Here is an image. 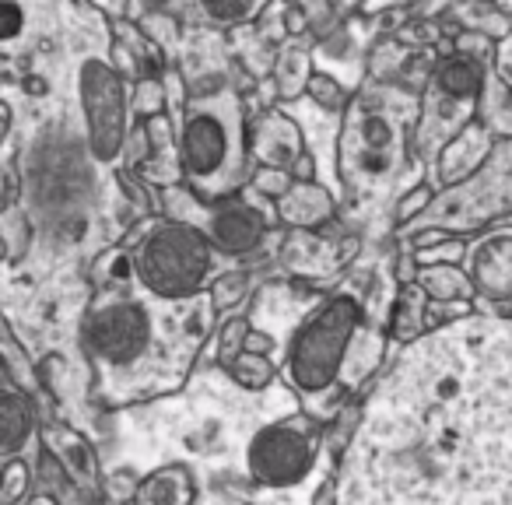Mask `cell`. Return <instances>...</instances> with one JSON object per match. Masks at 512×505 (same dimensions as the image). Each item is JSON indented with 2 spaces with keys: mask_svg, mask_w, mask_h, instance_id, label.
I'll list each match as a JSON object with an SVG mask.
<instances>
[{
  "mask_svg": "<svg viewBox=\"0 0 512 505\" xmlns=\"http://www.w3.org/2000/svg\"><path fill=\"white\" fill-rule=\"evenodd\" d=\"M341 505H512V323L411 341L337 456Z\"/></svg>",
  "mask_w": 512,
  "mask_h": 505,
  "instance_id": "1",
  "label": "cell"
},
{
  "mask_svg": "<svg viewBox=\"0 0 512 505\" xmlns=\"http://www.w3.org/2000/svg\"><path fill=\"white\" fill-rule=\"evenodd\" d=\"M421 99L393 85H365L341 113L334 169L351 204H379L411 165V137Z\"/></svg>",
  "mask_w": 512,
  "mask_h": 505,
  "instance_id": "2",
  "label": "cell"
},
{
  "mask_svg": "<svg viewBox=\"0 0 512 505\" xmlns=\"http://www.w3.org/2000/svg\"><path fill=\"white\" fill-rule=\"evenodd\" d=\"M169 302L141 295H113L81 316V351L99 372L109 404H130L155 393V369L162 365V316Z\"/></svg>",
  "mask_w": 512,
  "mask_h": 505,
  "instance_id": "3",
  "label": "cell"
},
{
  "mask_svg": "<svg viewBox=\"0 0 512 505\" xmlns=\"http://www.w3.org/2000/svg\"><path fill=\"white\" fill-rule=\"evenodd\" d=\"M179 169L193 200L218 204L246 179V109L232 85L183 102L176 130Z\"/></svg>",
  "mask_w": 512,
  "mask_h": 505,
  "instance_id": "4",
  "label": "cell"
},
{
  "mask_svg": "<svg viewBox=\"0 0 512 505\" xmlns=\"http://www.w3.org/2000/svg\"><path fill=\"white\" fill-rule=\"evenodd\" d=\"M362 316L365 309L355 292H334L299 323L285 351V376L306 400L341 383Z\"/></svg>",
  "mask_w": 512,
  "mask_h": 505,
  "instance_id": "5",
  "label": "cell"
},
{
  "mask_svg": "<svg viewBox=\"0 0 512 505\" xmlns=\"http://www.w3.org/2000/svg\"><path fill=\"white\" fill-rule=\"evenodd\" d=\"M214 242L204 225L186 218H169L155 225L134 253V278L141 292L158 302H183L200 299L214 278Z\"/></svg>",
  "mask_w": 512,
  "mask_h": 505,
  "instance_id": "6",
  "label": "cell"
},
{
  "mask_svg": "<svg viewBox=\"0 0 512 505\" xmlns=\"http://www.w3.org/2000/svg\"><path fill=\"white\" fill-rule=\"evenodd\" d=\"M488 92V71L470 53H453L435 64L425 92H421L418 123H414L411 151L421 162H435L439 151L481 113Z\"/></svg>",
  "mask_w": 512,
  "mask_h": 505,
  "instance_id": "7",
  "label": "cell"
},
{
  "mask_svg": "<svg viewBox=\"0 0 512 505\" xmlns=\"http://www.w3.org/2000/svg\"><path fill=\"white\" fill-rule=\"evenodd\" d=\"M78 106L85 120V144L95 162L113 165L127 155L134 137L130 130V95L127 81L109 60L81 57L78 64Z\"/></svg>",
  "mask_w": 512,
  "mask_h": 505,
  "instance_id": "8",
  "label": "cell"
},
{
  "mask_svg": "<svg viewBox=\"0 0 512 505\" xmlns=\"http://www.w3.org/2000/svg\"><path fill=\"white\" fill-rule=\"evenodd\" d=\"M320 439L323 435L313 414H292L285 421H271L249 439V477L264 488H292L316 467Z\"/></svg>",
  "mask_w": 512,
  "mask_h": 505,
  "instance_id": "9",
  "label": "cell"
},
{
  "mask_svg": "<svg viewBox=\"0 0 512 505\" xmlns=\"http://www.w3.org/2000/svg\"><path fill=\"white\" fill-rule=\"evenodd\" d=\"M204 232L211 235L214 249L225 257H246L260 242L267 239V218L253 207V193L249 197H225L218 204H207Z\"/></svg>",
  "mask_w": 512,
  "mask_h": 505,
  "instance_id": "10",
  "label": "cell"
},
{
  "mask_svg": "<svg viewBox=\"0 0 512 505\" xmlns=\"http://www.w3.org/2000/svg\"><path fill=\"white\" fill-rule=\"evenodd\" d=\"M467 274L488 302H512V228L484 232L467 249Z\"/></svg>",
  "mask_w": 512,
  "mask_h": 505,
  "instance_id": "11",
  "label": "cell"
},
{
  "mask_svg": "<svg viewBox=\"0 0 512 505\" xmlns=\"http://www.w3.org/2000/svg\"><path fill=\"white\" fill-rule=\"evenodd\" d=\"M491 151H495V130L484 120H474L439 151L435 158V176H439V186L446 190H456V186H467L477 172L488 165Z\"/></svg>",
  "mask_w": 512,
  "mask_h": 505,
  "instance_id": "12",
  "label": "cell"
},
{
  "mask_svg": "<svg viewBox=\"0 0 512 505\" xmlns=\"http://www.w3.org/2000/svg\"><path fill=\"white\" fill-rule=\"evenodd\" d=\"M249 151L267 169H292L306 155V137H302V127L292 116L281 113V109H271L249 130Z\"/></svg>",
  "mask_w": 512,
  "mask_h": 505,
  "instance_id": "13",
  "label": "cell"
},
{
  "mask_svg": "<svg viewBox=\"0 0 512 505\" xmlns=\"http://www.w3.org/2000/svg\"><path fill=\"white\" fill-rule=\"evenodd\" d=\"M43 442H46V449L57 456V463H64L67 477H71V481L78 484L92 502H99L102 498V477H99V460H95L92 442L67 425H46Z\"/></svg>",
  "mask_w": 512,
  "mask_h": 505,
  "instance_id": "14",
  "label": "cell"
},
{
  "mask_svg": "<svg viewBox=\"0 0 512 505\" xmlns=\"http://www.w3.org/2000/svg\"><path fill=\"white\" fill-rule=\"evenodd\" d=\"M274 214H278L281 225L295 228V232H313V228H323L327 221H334L337 200L320 183H295L285 197L274 200Z\"/></svg>",
  "mask_w": 512,
  "mask_h": 505,
  "instance_id": "15",
  "label": "cell"
},
{
  "mask_svg": "<svg viewBox=\"0 0 512 505\" xmlns=\"http://www.w3.org/2000/svg\"><path fill=\"white\" fill-rule=\"evenodd\" d=\"M0 453L4 456H18L29 439L36 435V411H32L29 397L15 386V376L4 379V393H0Z\"/></svg>",
  "mask_w": 512,
  "mask_h": 505,
  "instance_id": "16",
  "label": "cell"
},
{
  "mask_svg": "<svg viewBox=\"0 0 512 505\" xmlns=\"http://www.w3.org/2000/svg\"><path fill=\"white\" fill-rule=\"evenodd\" d=\"M418 292L425 295L428 302H439V306H456V302H474L477 288L470 281L467 267L460 264H432L421 267L418 278H414Z\"/></svg>",
  "mask_w": 512,
  "mask_h": 505,
  "instance_id": "17",
  "label": "cell"
},
{
  "mask_svg": "<svg viewBox=\"0 0 512 505\" xmlns=\"http://www.w3.org/2000/svg\"><path fill=\"white\" fill-rule=\"evenodd\" d=\"M197 498V484H193L186 467H162L141 481L134 495V505H193Z\"/></svg>",
  "mask_w": 512,
  "mask_h": 505,
  "instance_id": "18",
  "label": "cell"
},
{
  "mask_svg": "<svg viewBox=\"0 0 512 505\" xmlns=\"http://www.w3.org/2000/svg\"><path fill=\"white\" fill-rule=\"evenodd\" d=\"M316 67L313 57L306 50H285L274 64V85H278V99L295 102L299 95L309 92V81H313Z\"/></svg>",
  "mask_w": 512,
  "mask_h": 505,
  "instance_id": "19",
  "label": "cell"
},
{
  "mask_svg": "<svg viewBox=\"0 0 512 505\" xmlns=\"http://www.w3.org/2000/svg\"><path fill=\"white\" fill-rule=\"evenodd\" d=\"M267 4H271V0H197L200 15L214 25H225V29L253 22Z\"/></svg>",
  "mask_w": 512,
  "mask_h": 505,
  "instance_id": "20",
  "label": "cell"
},
{
  "mask_svg": "<svg viewBox=\"0 0 512 505\" xmlns=\"http://www.w3.org/2000/svg\"><path fill=\"white\" fill-rule=\"evenodd\" d=\"M228 376L235 379V383L242 386V390H267V386L274 383V376H278V369H274L271 355H253V351H242L239 358H235L232 365H228Z\"/></svg>",
  "mask_w": 512,
  "mask_h": 505,
  "instance_id": "21",
  "label": "cell"
},
{
  "mask_svg": "<svg viewBox=\"0 0 512 505\" xmlns=\"http://www.w3.org/2000/svg\"><path fill=\"white\" fill-rule=\"evenodd\" d=\"M4 253H8V267H15L18 260H25V253L32 249V221L29 214H22L18 207L4 211Z\"/></svg>",
  "mask_w": 512,
  "mask_h": 505,
  "instance_id": "22",
  "label": "cell"
},
{
  "mask_svg": "<svg viewBox=\"0 0 512 505\" xmlns=\"http://www.w3.org/2000/svg\"><path fill=\"white\" fill-rule=\"evenodd\" d=\"M32 467L18 456H4V470H0V505H18L22 498H29L32 488Z\"/></svg>",
  "mask_w": 512,
  "mask_h": 505,
  "instance_id": "23",
  "label": "cell"
},
{
  "mask_svg": "<svg viewBox=\"0 0 512 505\" xmlns=\"http://www.w3.org/2000/svg\"><path fill=\"white\" fill-rule=\"evenodd\" d=\"M309 99L316 102V106L323 109V113H344V109L351 106V95L344 92V85L334 78V74H323L316 71L313 81H309Z\"/></svg>",
  "mask_w": 512,
  "mask_h": 505,
  "instance_id": "24",
  "label": "cell"
},
{
  "mask_svg": "<svg viewBox=\"0 0 512 505\" xmlns=\"http://www.w3.org/2000/svg\"><path fill=\"white\" fill-rule=\"evenodd\" d=\"M249 323H246V316H232V320H225V327H221V334H218V362L225 365H232L235 358L246 351V334H249Z\"/></svg>",
  "mask_w": 512,
  "mask_h": 505,
  "instance_id": "25",
  "label": "cell"
},
{
  "mask_svg": "<svg viewBox=\"0 0 512 505\" xmlns=\"http://www.w3.org/2000/svg\"><path fill=\"white\" fill-rule=\"evenodd\" d=\"M467 242L449 235L442 239L439 246H428V249H414V257H418V267H432V264H467Z\"/></svg>",
  "mask_w": 512,
  "mask_h": 505,
  "instance_id": "26",
  "label": "cell"
},
{
  "mask_svg": "<svg viewBox=\"0 0 512 505\" xmlns=\"http://www.w3.org/2000/svg\"><path fill=\"white\" fill-rule=\"evenodd\" d=\"M249 285L242 274H218V278L211 281V306L214 309H235L242 299H246Z\"/></svg>",
  "mask_w": 512,
  "mask_h": 505,
  "instance_id": "27",
  "label": "cell"
},
{
  "mask_svg": "<svg viewBox=\"0 0 512 505\" xmlns=\"http://www.w3.org/2000/svg\"><path fill=\"white\" fill-rule=\"evenodd\" d=\"M292 186H295L292 169H267V165H264L260 172H253V193H256V197L278 200V197H285Z\"/></svg>",
  "mask_w": 512,
  "mask_h": 505,
  "instance_id": "28",
  "label": "cell"
},
{
  "mask_svg": "<svg viewBox=\"0 0 512 505\" xmlns=\"http://www.w3.org/2000/svg\"><path fill=\"white\" fill-rule=\"evenodd\" d=\"M432 186H414V190H407L404 197L397 200V214H393V218H397V225H411V221H421V214L428 211V207H432Z\"/></svg>",
  "mask_w": 512,
  "mask_h": 505,
  "instance_id": "29",
  "label": "cell"
},
{
  "mask_svg": "<svg viewBox=\"0 0 512 505\" xmlns=\"http://www.w3.org/2000/svg\"><path fill=\"white\" fill-rule=\"evenodd\" d=\"M162 102H169V95H165L155 81H141V88H137V109H141L144 116H155V113H162Z\"/></svg>",
  "mask_w": 512,
  "mask_h": 505,
  "instance_id": "30",
  "label": "cell"
},
{
  "mask_svg": "<svg viewBox=\"0 0 512 505\" xmlns=\"http://www.w3.org/2000/svg\"><path fill=\"white\" fill-rule=\"evenodd\" d=\"M495 78L512 88V29L495 46Z\"/></svg>",
  "mask_w": 512,
  "mask_h": 505,
  "instance_id": "31",
  "label": "cell"
},
{
  "mask_svg": "<svg viewBox=\"0 0 512 505\" xmlns=\"http://www.w3.org/2000/svg\"><path fill=\"white\" fill-rule=\"evenodd\" d=\"M22 25H25V15H22V8H18V0H4V32H0L4 46H11L22 36Z\"/></svg>",
  "mask_w": 512,
  "mask_h": 505,
  "instance_id": "32",
  "label": "cell"
},
{
  "mask_svg": "<svg viewBox=\"0 0 512 505\" xmlns=\"http://www.w3.org/2000/svg\"><path fill=\"white\" fill-rule=\"evenodd\" d=\"M274 348H278V341L264 330H249L246 334V351H253V355H274Z\"/></svg>",
  "mask_w": 512,
  "mask_h": 505,
  "instance_id": "33",
  "label": "cell"
},
{
  "mask_svg": "<svg viewBox=\"0 0 512 505\" xmlns=\"http://www.w3.org/2000/svg\"><path fill=\"white\" fill-rule=\"evenodd\" d=\"M295 4L309 22H327L330 18V0H295Z\"/></svg>",
  "mask_w": 512,
  "mask_h": 505,
  "instance_id": "34",
  "label": "cell"
},
{
  "mask_svg": "<svg viewBox=\"0 0 512 505\" xmlns=\"http://www.w3.org/2000/svg\"><path fill=\"white\" fill-rule=\"evenodd\" d=\"M292 176H295V183H316V158L309 155V151L292 165Z\"/></svg>",
  "mask_w": 512,
  "mask_h": 505,
  "instance_id": "35",
  "label": "cell"
},
{
  "mask_svg": "<svg viewBox=\"0 0 512 505\" xmlns=\"http://www.w3.org/2000/svg\"><path fill=\"white\" fill-rule=\"evenodd\" d=\"M442 239H449V232H446V228H439V225H425V232H418V235H414V249L439 246Z\"/></svg>",
  "mask_w": 512,
  "mask_h": 505,
  "instance_id": "36",
  "label": "cell"
},
{
  "mask_svg": "<svg viewBox=\"0 0 512 505\" xmlns=\"http://www.w3.org/2000/svg\"><path fill=\"white\" fill-rule=\"evenodd\" d=\"M313 505H341V502H337V477H327V481L316 488Z\"/></svg>",
  "mask_w": 512,
  "mask_h": 505,
  "instance_id": "37",
  "label": "cell"
},
{
  "mask_svg": "<svg viewBox=\"0 0 512 505\" xmlns=\"http://www.w3.org/2000/svg\"><path fill=\"white\" fill-rule=\"evenodd\" d=\"M358 246H362V242H358V235H348V239L341 242V257H337V267L351 264V260H355V253H358Z\"/></svg>",
  "mask_w": 512,
  "mask_h": 505,
  "instance_id": "38",
  "label": "cell"
},
{
  "mask_svg": "<svg viewBox=\"0 0 512 505\" xmlns=\"http://www.w3.org/2000/svg\"><path fill=\"white\" fill-rule=\"evenodd\" d=\"M11 123H15V109H11V102H0V137L4 141L11 137Z\"/></svg>",
  "mask_w": 512,
  "mask_h": 505,
  "instance_id": "39",
  "label": "cell"
},
{
  "mask_svg": "<svg viewBox=\"0 0 512 505\" xmlns=\"http://www.w3.org/2000/svg\"><path fill=\"white\" fill-rule=\"evenodd\" d=\"M25 505H60V498H53V495H36V498H29Z\"/></svg>",
  "mask_w": 512,
  "mask_h": 505,
  "instance_id": "40",
  "label": "cell"
},
{
  "mask_svg": "<svg viewBox=\"0 0 512 505\" xmlns=\"http://www.w3.org/2000/svg\"><path fill=\"white\" fill-rule=\"evenodd\" d=\"M495 8L502 11V15H505V11H509V15H512V0H495Z\"/></svg>",
  "mask_w": 512,
  "mask_h": 505,
  "instance_id": "41",
  "label": "cell"
},
{
  "mask_svg": "<svg viewBox=\"0 0 512 505\" xmlns=\"http://www.w3.org/2000/svg\"><path fill=\"white\" fill-rule=\"evenodd\" d=\"M348 4H362V0H348Z\"/></svg>",
  "mask_w": 512,
  "mask_h": 505,
  "instance_id": "42",
  "label": "cell"
}]
</instances>
